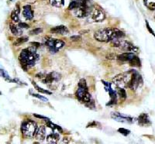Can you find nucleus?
<instances>
[{
  "mask_svg": "<svg viewBox=\"0 0 155 144\" xmlns=\"http://www.w3.org/2000/svg\"><path fill=\"white\" fill-rule=\"evenodd\" d=\"M39 59V55L36 54V47L34 46L30 47L20 52L19 56V60L21 64L23 69L26 71L28 67L34 66L37 60Z\"/></svg>",
  "mask_w": 155,
  "mask_h": 144,
  "instance_id": "nucleus-1",
  "label": "nucleus"
},
{
  "mask_svg": "<svg viewBox=\"0 0 155 144\" xmlns=\"http://www.w3.org/2000/svg\"><path fill=\"white\" fill-rule=\"evenodd\" d=\"M125 33L118 29L103 28L97 30L94 33V37L99 42H109L115 38H123Z\"/></svg>",
  "mask_w": 155,
  "mask_h": 144,
  "instance_id": "nucleus-2",
  "label": "nucleus"
},
{
  "mask_svg": "<svg viewBox=\"0 0 155 144\" xmlns=\"http://www.w3.org/2000/svg\"><path fill=\"white\" fill-rule=\"evenodd\" d=\"M38 126L34 121L28 119L23 122L21 125V131L26 138H33L36 136Z\"/></svg>",
  "mask_w": 155,
  "mask_h": 144,
  "instance_id": "nucleus-3",
  "label": "nucleus"
},
{
  "mask_svg": "<svg viewBox=\"0 0 155 144\" xmlns=\"http://www.w3.org/2000/svg\"><path fill=\"white\" fill-rule=\"evenodd\" d=\"M76 97L79 101L83 102H89L91 101V95L88 92L86 81L81 79L79 82V88L76 92Z\"/></svg>",
  "mask_w": 155,
  "mask_h": 144,
  "instance_id": "nucleus-4",
  "label": "nucleus"
},
{
  "mask_svg": "<svg viewBox=\"0 0 155 144\" xmlns=\"http://www.w3.org/2000/svg\"><path fill=\"white\" fill-rule=\"evenodd\" d=\"M131 74H132V71L124 74H119L113 79V82L119 88H127L128 87V84L130 80Z\"/></svg>",
  "mask_w": 155,
  "mask_h": 144,
  "instance_id": "nucleus-5",
  "label": "nucleus"
},
{
  "mask_svg": "<svg viewBox=\"0 0 155 144\" xmlns=\"http://www.w3.org/2000/svg\"><path fill=\"white\" fill-rule=\"evenodd\" d=\"M142 84H143V80H142L140 74L136 71L132 70L130 80L127 88H130L132 90H136V89H137V88L140 87Z\"/></svg>",
  "mask_w": 155,
  "mask_h": 144,
  "instance_id": "nucleus-6",
  "label": "nucleus"
},
{
  "mask_svg": "<svg viewBox=\"0 0 155 144\" xmlns=\"http://www.w3.org/2000/svg\"><path fill=\"white\" fill-rule=\"evenodd\" d=\"M89 20L91 22H102L105 19V14L103 13L101 10L98 9H94L91 11V12L89 15Z\"/></svg>",
  "mask_w": 155,
  "mask_h": 144,
  "instance_id": "nucleus-7",
  "label": "nucleus"
},
{
  "mask_svg": "<svg viewBox=\"0 0 155 144\" xmlns=\"http://www.w3.org/2000/svg\"><path fill=\"white\" fill-rule=\"evenodd\" d=\"M119 48L122 49L123 50H125V51H128V52L132 53L138 52V50H139V49L136 46H134L133 44L123 40H120V44H119Z\"/></svg>",
  "mask_w": 155,
  "mask_h": 144,
  "instance_id": "nucleus-8",
  "label": "nucleus"
},
{
  "mask_svg": "<svg viewBox=\"0 0 155 144\" xmlns=\"http://www.w3.org/2000/svg\"><path fill=\"white\" fill-rule=\"evenodd\" d=\"M112 118L114 119L118 122H133V119L129 117V116H124L123 114L118 113V112H114L112 114Z\"/></svg>",
  "mask_w": 155,
  "mask_h": 144,
  "instance_id": "nucleus-9",
  "label": "nucleus"
},
{
  "mask_svg": "<svg viewBox=\"0 0 155 144\" xmlns=\"http://www.w3.org/2000/svg\"><path fill=\"white\" fill-rule=\"evenodd\" d=\"M137 122H138V124L141 126H147L151 124L149 116L146 113L141 114L137 119Z\"/></svg>",
  "mask_w": 155,
  "mask_h": 144,
  "instance_id": "nucleus-10",
  "label": "nucleus"
},
{
  "mask_svg": "<svg viewBox=\"0 0 155 144\" xmlns=\"http://www.w3.org/2000/svg\"><path fill=\"white\" fill-rule=\"evenodd\" d=\"M23 15L27 20H31L33 18V11L31 9L30 5H26L23 6Z\"/></svg>",
  "mask_w": 155,
  "mask_h": 144,
  "instance_id": "nucleus-11",
  "label": "nucleus"
},
{
  "mask_svg": "<svg viewBox=\"0 0 155 144\" xmlns=\"http://www.w3.org/2000/svg\"><path fill=\"white\" fill-rule=\"evenodd\" d=\"M50 32L55 34H60V35H65L68 33V30L65 26H57L53 27L50 30Z\"/></svg>",
  "mask_w": 155,
  "mask_h": 144,
  "instance_id": "nucleus-12",
  "label": "nucleus"
},
{
  "mask_svg": "<svg viewBox=\"0 0 155 144\" xmlns=\"http://www.w3.org/2000/svg\"><path fill=\"white\" fill-rule=\"evenodd\" d=\"M36 137L40 142H43L45 140V138H46V128H45V126H41L38 127L36 133Z\"/></svg>",
  "mask_w": 155,
  "mask_h": 144,
  "instance_id": "nucleus-13",
  "label": "nucleus"
},
{
  "mask_svg": "<svg viewBox=\"0 0 155 144\" xmlns=\"http://www.w3.org/2000/svg\"><path fill=\"white\" fill-rule=\"evenodd\" d=\"M134 56H135V55L133 54V53L126 52L118 55V56H117V59L121 60V61H128V62H129L130 60Z\"/></svg>",
  "mask_w": 155,
  "mask_h": 144,
  "instance_id": "nucleus-14",
  "label": "nucleus"
},
{
  "mask_svg": "<svg viewBox=\"0 0 155 144\" xmlns=\"http://www.w3.org/2000/svg\"><path fill=\"white\" fill-rule=\"evenodd\" d=\"M60 140V136L57 133H51L47 137V141L49 143H57Z\"/></svg>",
  "mask_w": 155,
  "mask_h": 144,
  "instance_id": "nucleus-15",
  "label": "nucleus"
},
{
  "mask_svg": "<svg viewBox=\"0 0 155 144\" xmlns=\"http://www.w3.org/2000/svg\"><path fill=\"white\" fill-rule=\"evenodd\" d=\"M82 0H71L70 4L68 6L69 10H74L75 9L79 8V6L82 5Z\"/></svg>",
  "mask_w": 155,
  "mask_h": 144,
  "instance_id": "nucleus-16",
  "label": "nucleus"
},
{
  "mask_svg": "<svg viewBox=\"0 0 155 144\" xmlns=\"http://www.w3.org/2000/svg\"><path fill=\"white\" fill-rule=\"evenodd\" d=\"M10 30H11L12 33L13 34V35H15V36H19V35H21V34L23 33L22 29L20 28V26L11 25V26H10Z\"/></svg>",
  "mask_w": 155,
  "mask_h": 144,
  "instance_id": "nucleus-17",
  "label": "nucleus"
},
{
  "mask_svg": "<svg viewBox=\"0 0 155 144\" xmlns=\"http://www.w3.org/2000/svg\"><path fill=\"white\" fill-rule=\"evenodd\" d=\"M130 64L131 66L133 67H140L141 66V62L140 58L137 56H134L129 61Z\"/></svg>",
  "mask_w": 155,
  "mask_h": 144,
  "instance_id": "nucleus-18",
  "label": "nucleus"
},
{
  "mask_svg": "<svg viewBox=\"0 0 155 144\" xmlns=\"http://www.w3.org/2000/svg\"><path fill=\"white\" fill-rule=\"evenodd\" d=\"M146 7L151 10H155V0H143Z\"/></svg>",
  "mask_w": 155,
  "mask_h": 144,
  "instance_id": "nucleus-19",
  "label": "nucleus"
},
{
  "mask_svg": "<svg viewBox=\"0 0 155 144\" xmlns=\"http://www.w3.org/2000/svg\"><path fill=\"white\" fill-rule=\"evenodd\" d=\"M65 0H50V2L53 6L60 8L65 5Z\"/></svg>",
  "mask_w": 155,
  "mask_h": 144,
  "instance_id": "nucleus-20",
  "label": "nucleus"
},
{
  "mask_svg": "<svg viewBox=\"0 0 155 144\" xmlns=\"http://www.w3.org/2000/svg\"><path fill=\"white\" fill-rule=\"evenodd\" d=\"M42 81H43V82H44V84H51L53 81H55V80H54V78H53V76H52V74H51V73H50V74L45 75V77L43 78Z\"/></svg>",
  "mask_w": 155,
  "mask_h": 144,
  "instance_id": "nucleus-21",
  "label": "nucleus"
},
{
  "mask_svg": "<svg viewBox=\"0 0 155 144\" xmlns=\"http://www.w3.org/2000/svg\"><path fill=\"white\" fill-rule=\"evenodd\" d=\"M26 41H28V36H21L16 40V42L13 44L14 46H19L20 44H24Z\"/></svg>",
  "mask_w": 155,
  "mask_h": 144,
  "instance_id": "nucleus-22",
  "label": "nucleus"
},
{
  "mask_svg": "<svg viewBox=\"0 0 155 144\" xmlns=\"http://www.w3.org/2000/svg\"><path fill=\"white\" fill-rule=\"evenodd\" d=\"M32 84H33V86L35 87V88H36V90L38 91L39 92H40V93H43V94L51 95V92H49V91H47V90H44V88H40V87H39L38 85H37V84H36L34 81H32Z\"/></svg>",
  "mask_w": 155,
  "mask_h": 144,
  "instance_id": "nucleus-23",
  "label": "nucleus"
},
{
  "mask_svg": "<svg viewBox=\"0 0 155 144\" xmlns=\"http://www.w3.org/2000/svg\"><path fill=\"white\" fill-rule=\"evenodd\" d=\"M11 19L13 22L15 23H19L20 21V18H19V13L17 12H16L15 10H13L11 12Z\"/></svg>",
  "mask_w": 155,
  "mask_h": 144,
  "instance_id": "nucleus-24",
  "label": "nucleus"
},
{
  "mask_svg": "<svg viewBox=\"0 0 155 144\" xmlns=\"http://www.w3.org/2000/svg\"><path fill=\"white\" fill-rule=\"evenodd\" d=\"M42 31H43L42 29L37 27V28H35L33 29V30H31V31L30 32V33L31 34V35H38V34H40V33H42Z\"/></svg>",
  "mask_w": 155,
  "mask_h": 144,
  "instance_id": "nucleus-25",
  "label": "nucleus"
},
{
  "mask_svg": "<svg viewBox=\"0 0 155 144\" xmlns=\"http://www.w3.org/2000/svg\"><path fill=\"white\" fill-rule=\"evenodd\" d=\"M118 93H119V95L120 96L121 98H123V99H125L126 97H127V93H126L125 89H123V88H120L119 89V92H118Z\"/></svg>",
  "mask_w": 155,
  "mask_h": 144,
  "instance_id": "nucleus-26",
  "label": "nucleus"
},
{
  "mask_svg": "<svg viewBox=\"0 0 155 144\" xmlns=\"http://www.w3.org/2000/svg\"><path fill=\"white\" fill-rule=\"evenodd\" d=\"M118 132H119L121 133V134L124 135V136H127V135L130 134V131L128 129H124V128H120L118 129Z\"/></svg>",
  "mask_w": 155,
  "mask_h": 144,
  "instance_id": "nucleus-27",
  "label": "nucleus"
},
{
  "mask_svg": "<svg viewBox=\"0 0 155 144\" xmlns=\"http://www.w3.org/2000/svg\"><path fill=\"white\" fill-rule=\"evenodd\" d=\"M70 39L72 41H79L82 39V36H79V35H74V36H71L70 37Z\"/></svg>",
  "mask_w": 155,
  "mask_h": 144,
  "instance_id": "nucleus-28",
  "label": "nucleus"
},
{
  "mask_svg": "<svg viewBox=\"0 0 155 144\" xmlns=\"http://www.w3.org/2000/svg\"><path fill=\"white\" fill-rule=\"evenodd\" d=\"M33 97H36V98H40V99H41L42 101H44V102H47L48 101V99L47 98H44V97H43V96L40 95H37V94H33L32 95Z\"/></svg>",
  "mask_w": 155,
  "mask_h": 144,
  "instance_id": "nucleus-29",
  "label": "nucleus"
},
{
  "mask_svg": "<svg viewBox=\"0 0 155 144\" xmlns=\"http://www.w3.org/2000/svg\"><path fill=\"white\" fill-rule=\"evenodd\" d=\"M106 58L107 59H109V60H113V59H116V55L115 54L110 53V54H107Z\"/></svg>",
  "mask_w": 155,
  "mask_h": 144,
  "instance_id": "nucleus-30",
  "label": "nucleus"
},
{
  "mask_svg": "<svg viewBox=\"0 0 155 144\" xmlns=\"http://www.w3.org/2000/svg\"><path fill=\"white\" fill-rule=\"evenodd\" d=\"M146 25H147V30H149V32L151 33L152 34V35H154V36H155V33L154 32V30L151 28V26H150L149 23H148V22H147V20H146Z\"/></svg>",
  "mask_w": 155,
  "mask_h": 144,
  "instance_id": "nucleus-31",
  "label": "nucleus"
},
{
  "mask_svg": "<svg viewBox=\"0 0 155 144\" xmlns=\"http://www.w3.org/2000/svg\"><path fill=\"white\" fill-rule=\"evenodd\" d=\"M18 26H20V28H29V25L26 23H19Z\"/></svg>",
  "mask_w": 155,
  "mask_h": 144,
  "instance_id": "nucleus-32",
  "label": "nucleus"
},
{
  "mask_svg": "<svg viewBox=\"0 0 155 144\" xmlns=\"http://www.w3.org/2000/svg\"><path fill=\"white\" fill-rule=\"evenodd\" d=\"M33 116H34L35 117H36V118L44 119H47V117H44V116H39V115H36V114H33Z\"/></svg>",
  "mask_w": 155,
  "mask_h": 144,
  "instance_id": "nucleus-33",
  "label": "nucleus"
},
{
  "mask_svg": "<svg viewBox=\"0 0 155 144\" xmlns=\"http://www.w3.org/2000/svg\"><path fill=\"white\" fill-rule=\"evenodd\" d=\"M31 44H32V45H33V46L35 47H39L40 46V44H39V43H36V42H34V43H31Z\"/></svg>",
  "mask_w": 155,
  "mask_h": 144,
  "instance_id": "nucleus-34",
  "label": "nucleus"
},
{
  "mask_svg": "<svg viewBox=\"0 0 155 144\" xmlns=\"http://www.w3.org/2000/svg\"><path fill=\"white\" fill-rule=\"evenodd\" d=\"M10 1H13V0H10Z\"/></svg>",
  "mask_w": 155,
  "mask_h": 144,
  "instance_id": "nucleus-35",
  "label": "nucleus"
},
{
  "mask_svg": "<svg viewBox=\"0 0 155 144\" xmlns=\"http://www.w3.org/2000/svg\"><path fill=\"white\" fill-rule=\"evenodd\" d=\"M0 95H1V92H0Z\"/></svg>",
  "mask_w": 155,
  "mask_h": 144,
  "instance_id": "nucleus-36",
  "label": "nucleus"
}]
</instances>
